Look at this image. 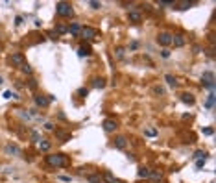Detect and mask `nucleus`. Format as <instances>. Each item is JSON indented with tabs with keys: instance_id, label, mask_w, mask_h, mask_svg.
Masks as SVG:
<instances>
[{
	"instance_id": "nucleus-1",
	"label": "nucleus",
	"mask_w": 216,
	"mask_h": 183,
	"mask_svg": "<svg viewBox=\"0 0 216 183\" xmlns=\"http://www.w3.org/2000/svg\"><path fill=\"white\" fill-rule=\"evenodd\" d=\"M50 166H66L68 165V157L65 154H54V155H48L46 157Z\"/></svg>"
},
{
	"instance_id": "nucleus-2",
	"label": "nucleus",
	"mask_w": 216,
	"mask_h": 183,
	"mask_svg": "<svg viewBox=\"0 0 216 183\" xmlns=\"http://www.w3.org/2000/svg\"><path fill=\"white\" fill-rule=\"evenodd\" d=\"M56 13L61 15V17H72L74 9H72V6L66 4V2H57L56 4Z\"/></svg>"
},
{
	"instance_id": "nucleus-3",
	"label": "nucleus",
	"mask_w": 216,
	"mask_h": 183,
	"mask_svg": "<svg viewBox=\"0 0 216 183\" xmlns=\"http://www.w3.org/2000/svg\"><path fill=\"white\" fill-rule=\"evenodd\" d=\"M201 85L205 89H209V91H213V89H214V74L211 71H207V72L201 74Z\"/></svg>"
},
{
	"instance_id": "nucleus-4",
	"label": "nucleus",
	"mask_w": 216,
	"mask_h": 183,
	"mask_svg": "<svg viewBox=\"0 0 216 183\" xmlns=\"http://www.w3.org/2000/svg\"><path fill=\"white\" fill-rule=\"evenodd\" d=\"M81 37L85 39V41H92L94 37L98 35V30L96 28H91V26H85V28H81Z\"/></svg>"
},
{
	"instance_id": "nucleus-5",
	"label": "nucleus",
	"mask_w": 216,
	"mask_h": 183,
	"mask_svg": "<svg viewBox=\"0 0 216 183\" xmlns=\"http://www.w3.org/2000/svg\"><path fill=\"white\" fill-rule=\"evenodd\" d=\"M172 35H174V33H170V32H161L159 35H157V43L163 45V46H170L172 45Z\"/></svg>"
},
{
	"instance_id": "nucleus-6",
	"label": "nucleus",
	"mask_w": 216,
	"mask_h": 183,
	"mask_svg": "<svg viewBox=\"0 0 216 183\" xmlns=\"http://www.w3.org/2000/svg\"><path fill=\"white\" fill-rule=\"evenodd\" d=\"M9 61H11V65H15V67H22V65L26 63V59H24V56H22L21 52H17V54H13V56L9 57Z\"/></svg>"
},
{
	"instance_id": "nucleus-7",
	"label": "nucleus",
	"mask_w": 216,
	"mask_h": 183,
	"mask_svg": "<svg viewBox=\"0 0 216 183\" xmlns=\"http://www.w3.org/2000/svg\"><path fill=\"white\" fill-rule=\"evenodd\" d=\"M116 128H118V124H116L115 118H105L104 120V130L105 131H115Z\"/></svg>"
},
{
	"instance_id": "nucleus-8",
	"label": "nucleus",
	"mask_w": 216,
	"mask_h": 183,
	"mask_svg": "<svg viewBox=\"0 0 216 183\" xmlns=\"http://www.w3.org/2000/svg\"><path fill=\"white\" fill-rule=\"evenodd\" d=\"M185 43H187V39L183 33H175V35H172V45L174 46H185Z\"/></svg>"
},
{
	"instance_id": "nucleus-9",
	"label": "nucleus",
	"mask_w": 216,
	"mask_h": 183,
	"mask_svg": "<svg viewBox=\"0 0 216 183\" xmlns=\"http://www.w3.org/2000/svg\"><path fill=\"white\" fill-rule=\"evenodd\" d=\"M48 104H50L48 96H43V94H37V96H35V106H39V107H46Z\"/></svg>"
},
{
	"instance_id": "nucleus-10",
	"label": "nucleus",
	"mask_w": 216,
	"mask_h": 183,
	"mask_svg": "<svg viewBox=\"0 0 216 183\" xmlns=\"http://www.w3.org/2000/svg\"><path fill=\"white\" fill-rule=\"evenodd\" d=\"M113 144H115V148H118V150H124L126 144H128V139L120 135V137H116V139H115V142H113Z\"/></svg>"
},
{
	"instance_id": "nucleus-11",
	"label": "nucleus",
	"mask_w": 216,
	"mask_h": 183,
	"mask_svg": "<svg viewBox=\"0 0 216 183\" xmlns=\"http://www.w3.org/2000/svg\"><path fill=\"white\" fill-rule=\"evenodd\" d=\"M181 102H185V104H188V106H192V104L196 102V98H194V94H190V92H183V94H181Z\"/></svg>"
},
{
	"instance_id": "nucleus-12",
	"label": "nucleus",
	"mask_w": 216,
	"mask_h": 183,
	"mask_svg": "<svg viewBox=\"0 0 216 183\" xmlns=\"http://www.w3.org/2000/svg\"><path fill=\"white\" fill-rule=\"evenodd\" d=\"M87 181L89 183H102V181H104V178H102V174H89V176H87Z\"/></svg>"
},
{
	"instance_id": "nucleus-13",
	"label": "nucleus",
	"mask_w": 216,
	"mask_h": 183,
	"mask_svg": "<svg viewBox=\"0 0 216 183\" xmlns=\"http://www.w3.org/2000/svg\"><path fill=\"white\" fill-rule=\"evenodd\" d=\"M150 172H152L150 168H144V166H140V168H139V172H137V176H139L140 180H142V178L146 180V178H150Z\"/></svg>"
},
{
	"instance_id": "nucleus-14",
	"label": "nucleus",
	"mask_w": 216,
	"mask_h": 183,
	"mask_svg": "<svg viewBox=\"0 0 216 183\" xmlns=\"http://www.w3.org/2000/svg\"><path fill=\"white\" fill-rule=\"evenodd\" d=\"M6 152H7V154H13V155H19V154H21V150H19L17 144H7L6 146Z\"/></svg>"
},
{
	"instance_id": "nucleus-15",
	"label": "nucleus",
	"mask_w": 216,
	"mask_h": 183,
	"mask_svg": "<svg viewBox=\"0 0 216 183\" xmlns=\"http://www.w3.org/2000/svg\"><path fill=\"white\" fill-rule=\"evenodd\" d=\"M89 54H91V46H85L83 45L80 50H78V56H80V57H87Z\"/></svg>"
},
{
	"instance_id": "nucleus-16",
	"label": "nucleus",
	"mask_w": 216,
	"mask_h": 183,
	"mask_svg": "<svg viewBox=\"0 0 216 183\" xmlns=\"http://www.w3.org/2000/svg\"><path fill=\"white\" fill-rule=\"evenodd\" d=\"M92 85L96 89H104L105 87V80H104V78H94V80H92Z\"/></svg>"
},
{
	"instance_id": "nucleus-17",
	"label": "nucleus",
	"mask_w": 216,
	"mask_h": 183,
	"mask_svg": "<svg viewBox=\"0 0 216 183\" xmlns=\"http://www.w3.org/2000/svg\"><path fill=\"white\" fill-rule=\"evenodd\" d=\"M214 107V92H211L207 96V102H205V109H213Z\"/></svg>"
},
{
	"instance_id": "nucleus-18",
	"label": "nucleus",
	"mask_w": 216,
	"mask_h": 183,
	"mask_svg": "<svg viewBox=\"0 0 216 183\" xmlns=\"http://www.w3.org/2000/svg\"><path fill=\"white\" fill-rule=\"evenodd\" d=\"M50 146L52 144H50V141H46V139H41V141H39V148H41L43 152H48Z\"/></svg>"
},
{
	"instance_id": "nucleus-19",
	"label": "nucleus",
	"mask_w": 216,
	"mask_h": 183,
	"mask_svg": "<svg viewBox=\"0 0 216 183\" xmlns=\"http://www.w3.org/2000/svg\"><path fill=\"white\" fill-rule=\"evenodd\" d=\"M164 80H166V83L170 85V87H177V80H175L172 74H166V76H164Z\"/></svg>"
},
{
	"instance_id": "nucleus-20",
	"label": "nucleus",
	"mask_w": 216,
	"mask_h": 183,
	"mask_svg": "<svg viewBox=\"0 0 216 183\" xmlns=\"http://www.w3.org/2000/svg\"><path fill=\"white\" fill-rule=\"evenodd\" d=\"M129 21L131 22H140L142 17H140V13H137V11H129Z\"/></svg>"
},
{
	"instance_id": "nucleus-21",
	"label": "nucleus",
	"mask_w": 216,
	"mask_h": 183,
	"mask_svg": "<svg viewBox=\"0 0 216 183\" xmlns=\"http://www.w3.org/2000/svg\"><path fill=\"white\" fill-rule=\"evenodd\" d=\"M68 32L72 33V35H78V33L81 32V26L78 24V22H74V24H72V26H70V28H68Z\"/></svg>"
},
{
	"instance_id": "nucleus-22",
	"label": "nucleus",
	"mask_w": 216,
	"mask_h": 183,
	"mask_svg": "<svg viewBox=\"0 0 216 183\" xmlns=\"http://www.w3.org/2000/svg\"><path fill=\"white\" fill-rule=\"evenodd\" d=\"M102 178H104V181H107V183H115V181H116V178L113 176L111 172H105V174H104Z\"/></svg>"
},
{
	"instance_id": "nucleus-23",
	"label": "nucleus",
	"mask_w": 216,
	"mask_h": 183,
	"mask_svg": "<svg viewBox=\"0 0 216 183\" xmlns=\"http://www.w3.org/2000/svg\"><path fill=\"white\" fill-rule=\"evenodd\" d=\"M56 137H59L61 141H70V135L68 133H63V131H56Z\"/></svg>"
},
{
	"instance_id": "nucleus-24",
	"label": "nucleus",
	"mask_w": 216,
	"mask_h": 183,
	"mask_svg": "<svg viewBox=\"0 0 216 183\" xmlns=\"http://www.w3.org/2000/svg\"><path fill=\"white\" fill-rule=\"evenodd\" d=\"M150 178L154 181H161V180H163V174H161V172H150Z\"/></svg>"
},
{
	"instance_id": "nucleus-25",
	"label": "nucleus",
	"mask_w": 216,
	"mask_h": 183,
	"mask_svg": "<svg viewBox=\"0 0 216 183\" xmlns=\"http://www.w3.org/2000/svg\"><path fill=\"white\" fill-rule=\"evenodd\" d=\"M89 6H91L92 9H100V7H102V2H96V0H91V2H89Z\"/></svg>"
},
{
	"instance_id": "nucleus-26",
	"label": "nucleus",
	"mask_w": 216,
	"mask_h": 183,
	"mask_svg": "<svg viewBox=\"0 0 216 183\" xmlns=\"http://www.w3.org/2000/svg\"><path fill=\"white\" fill-rule=\"evenodd\" d=\"M177 6H179V9H183V11H185V9H188V7L192 6V2H179Z\"/></svg>"
},
{
	"instance_id": "nucleus-27",
	"label": "nucleus",
	"mask_w": 216,
	"mask_h": 183,
	"mask_svg": "<svg viewBox=\"0 0 216 183\" xmlns=\"http://www.w3.org/2000/svg\"><path fill=\"white\" fill-rule=\"evenodd\" d=\"M203 165H205V157H203V159H198V161H196V170H201Z\"/></svg>"
},
{
	"instance_id": "nucleus-28",
	"label": "nucleus",
	"mask_w": 216,
	"mask_h": 183,
	"mask_svg": "<svg viewBox=\"0 0 216 183\" xmlns=\"http://www.w3.org/2000/svg\"><path fill=\"white\" fill-rule=\"evenodd\" d=\"M66 32H68V28H66V26H57V28H56V33H57V35H59V33H66Z\"/></svg>"
},
{
	"instance_id": "nucleus-29",
	"label": "nucleus",
	"mask_w": 216,
	"mask_h": 183,
	"mask_svg": "<svg viewBox=\"0 0 216 183\" xmlns=\"http://www.w3.org/2000/svg\"><path fill=\"white\" fill-rule=\"evenodd\" d=\"M4 98H19L17 92H11V91H6L4 92Z\"/></svg>"
},
{
	"instance_id": "nucleus-30",
	"label": "nucleus",
	"mask_w": 216,
	"mask_h": 183,
	"mask_svg": "<svg viewBox=\"0 0 216 183\" xmlns=\"http://www.w3.org/2000/svg\"><path fill=\"white\" fill-rule=\"evenodd\" d=\"M21 71H22V72H26V74H31V67H30L28 63H24V65L21 67Z\"/></svg>"
},
{
	"instance_id": "nucleus-31",
	"label": "nucleus",
	"mask_w": 216,
	"mask_h": 183,
	"mask_svg": "<svg viewBox=\"0 0 216 183\" xmlns=\"http://www.w3.org/2000/svg\"><path fill=\"white\" fill-rule=\"evenodd\" d=\"M205 152H201V150H198V152H196V154H194V159H203V157H205Z\"/></svg>"
},
{
	"instance_id": "nucleus-32",
	"label": "nucleus",
	"mask_w": 216,
	"mask_h": 183,
	"mask_svg": "<svg viewBox=\"0 0 216 183\" xmlns=\"http://www.w3.org/2000/svg\"><path fill=\"white\" fill-rule=\"evenodd\" d=\"M124 52H126V50L122 48V46H118V48H116V50H115V54H116V57H124Z\"/></svg>"
},
{
	"instance_id": "nucleus-33",
	"label": "nucleus",
	"mask_w": 216,
	"mask_h": 183,
	"mask_svg": "<svg viewBox=\"0 0 216 183\" xmlns=\"http://www.w3.org/2000/svg\"><path fill=\"white\" fill-rule=\"evenodd\" d=\"M144 133H146L148 137H154V135H157V130H154V128H150V130H146Z\"/></svg>"
},
{
	"instance_id": "nucleus-34",
	"label": "nucleus",
	"mask_w": 216,
	"mask_h": 183,
	"mask_svg": "<svg viewBox=\"0 0 216 183\" xmlns=\"http://www.w3.org/2000/svg\"><path fill=\"white\" fill-rule=\"evenodd\" d=\"M78 94H80V96H87V94H89V91H87L85 87H81L80 91H78Z\"/></svg>"
},
{
	"instance_id": "nucleus-35",
	"label": "nucleus",
	"mask_w": 216,
	"mask_h": 183,
	"mask_svg": "<svg viewBox=\"0 0 216 183\" xmlns=\"http://www.w3.org/2000/svg\"><path fill=\"white\" fill-rule=\"evenodd\" d=\"M31 139H33V141H41V137H39V133H37V131H31Z\"/></svg>"
},
{
	"instance_id": "nucleus-36",
	"label": "nucleus",
	"mask_w": 216,
	"mask_h": 183,
	"mask_svg": "<svg viewBox=\"0 0 216 183\" xmlns=\"http://www.w3.org/2000/svg\"><path fill=\"white\" fill-rule=\"evenodd\" d=\"M213 133H214L213 128H205V130H203V135H213Z\"/></svg>"
},
{
	"instance_id": "nucleus-37",
	"label": "nucleus",
	"mask_w": 216,
	"mask_h": 183,
	"mask_svg": "<svg viewBox=\"0 0 216 183\" xmlns=\"http://www.w3.org/2000/svg\"><path fill=\"white\" fill-rule=\"evenodd\" d=\"M154 92H155V94H163L164 89H163V87H155V89H154Z\"/></svg>"
},
{
	"instance_id": "nucleus-38",
	"label": "nucleus",
	"mask_w": 216,
	"mask_h": 183,
	"mask_svg": "<svg viewBox=\"0 0 216 183\" xmlns=\"http://www.w3.org/2000/svg\"><path fill=\"white\" fill-rule=\"evenodd\" d=\"M174 4H175V2H164V0H161L159 6H174Z\"/></svg>"
},
{
	"instance_id": "nucleus-39",
	"label": "nucleus",
	"mask_w": 216,
	"mask_h": 183,
	"mask_svg": "<svg viewBox=\"0 0 216 183\" xmlns=\"http://www.w3.org/2000/svg\"><path fill=\"white\" fill-rule=\"evenodd\" d=\"M28 87H30V89H35V87H37V83H35V80H30Z\"/></svg>"
},
{
	"instance_id": "nucleus-40",
	"label": "nucleus",
	"mask_w": 216,
	"mask_h": 183,
	"mask_svg": "<svg viewBox=\"0 0 216 183\" xmlns=\"http://www.w3.org/2000/svg\"><path fill=\"white\" fill-rule=\"evenodd\" d=\"M48 37H50V39H57V37H59V35H57L56 32H48Z\"/></svg>"
},
{
	"instance_id": "nucleus-41",
	"label": "nucleus",
	"mask_w": 216,
	"mask_h": 183,
	"mask_svg": "<svg viewBox=\"0 0 216 183\" xmlns=\"http://www.w3.org/2000/svg\"><path fill=\"white\" fill-rule=\"evenodd\" d=\"M161 56H163V57H170V52H168V50H166V48H164V50H163V52H161Z\"/></svg>"
},
{
	"instance_id": "nucleus-42",
	"label": "nucleus",
	"mask_w": 216,
	"mask_h": 183,
	"mask_svg": "<svg viewBox=\"0 0 216 183\" xmlns=\"http://www.w3.org/2000/svg\"><path fill=\"white\" fill-rule=\"evenodd\" d=\"M45 128H46V130H50V131H52V130H54V124H50V122H46V124H45Z\"/></svg>"
},
{
	"instance_id": "nucleus-43",
	"label": "nucleus",
	"mask_w": 216,
	"mask_h": 183,
	"mask_svg": "<svg viewBox=\"0 0 216 183\" xmlns=\"http://www.w3.org/2000/svg\"><path fill=\"white\" fill-rule=\"evenodd\" d=\"M15 24H17V26L22 24V17H17V19H15Z\"/></svg>"
},
{
	"instance_id": "nucleus-44",
	"label": "nucleus",
	"mask_w": 216,
	"mask_h": 183,
	"mask_svg": "<svg viewBox=\"0 0 216 183\" xmlns=\"http://www.w3.org/2000/svg\"><path fill=\"white\" fill-rule=\"evenodd\" d=\"M59 180H61V181H70V178H68V176H59Z\"/></svg>"
},
{
	"instance_id": "nucleus-45",
	"label": "nucleus",
	"mask_w": 216,
	"mask_h": 183,
	"mask_svg": "<svg viewBox=\"0 0 216 183\" xmlns=\"http://www.w3.org/2000/svg\"><path fill=\"white\" fill-rule=\"evenodd\" d=\"M4 83V80H2V76H0V85H2Z\"/></svg>"
}]
</instances>
